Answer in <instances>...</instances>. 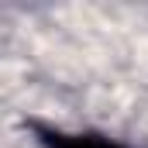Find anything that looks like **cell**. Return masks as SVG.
<instances>
[{"label": "cell", "instance_id": "6da1fadb", "mask_svg": "<svg viewBox=\"0 0 148 148\" xmlns=\"http://www.w3.org/2000/svg\"><path fill=\"white\" fill-rule=\"evenodd\" d=\"M31 127L41 148H134L127 141H117L110 134H97V131H62V127H45V124H31Z\"/></svg>", "mask_w": 148, "mask_h": 148}]
</instances>
